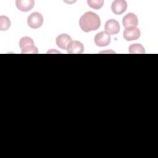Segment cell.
I'll return each mask as SVG.
<instances>
[{
	"instance_id": "6da1fadb",
	"label": "cell",
	"mask_w": 158,
	"mask_h": 158,
	"mask_svg": "<svg viewBox=\"0 0 158 158\" xmlns=\"http://www.w3.org/2000/svg\"><path fill=\"white\" fill-rule=\"evenodd\" d=\"M81 29L85 32L96 30L101 25L99 17L94 12L89 11L85 13L79 20Z\"/></svg>"
},
{
	"instance_id": "7a4b0ae2",
	"label": "cell",
	"mask_w": 158,
	"mask_h": 158,
	"mask_svg": "<svg viewBox=\"0 0 158 158\" xmlns=\"http://www.w3.org/2000/svg\"><path fill=\"white\" fill-rule=\"evenodd\" d=\"M19 46L22 53L37 54L38 52V48L34 45L33 39L28 36H24L20 39Z\"/></svg>"
},
{
	"instance_id": "3957f363",
	"label": "cell",
	"mask_w": 158,
	"mask_h": 158,
	"mask_svg": "<svg viewBox=\"0 0 158 158\" xmlns=\"http://www.w3.org/2000/svg\"><path fill=\"white\" fill-rule=\"evenodd\" d=\"M27 23L28 25L31 28H38L41 27L43 23V17L39 12H33L28 16Z\"/></svg>"
},
{
	"instance_id": "277c9868",
	"label": "cell",
	"mask_w": 158,
	"mask_h": 158,
	"mask_svg": "<svg viewBox=\"0 0 158 158\" xmlns=\"http://www.w3.org/2000/svg\"><path fill=\"white\" fill-rule=\"evenodd\" d=\"M94 43L99 47L106 46L110 43V36L106 31H101L96 35Z\"/></svg>"
},
{
	"instance_id": "5b68a950",
	"label": "cell",
	"mask_w": 158,
	"mask_h": 158,
	"mask_svg": "<svg viewBox=\"0 0 158 158\" xmlns=\"http://www.w3.org/2000/svg\"><path fill=\"white\" fill-rule=\"evenodd\" d=\"M141 35V31L137 27L127 28L123 31V36L127 41H133L138 40Z\"/></svg>"
},
{
	"instance_id": "8992f818",
	"label": "cell",
	"mask_w": 158,
	"mask_h": 158,
	"mask_svg": "<svg viewBox=\"0 0 158 158\" xmlns=\"http://www.w3.org/2000/svg\"><path fill=\"white\" fill-rule=\"evenodd\" d=\"M127 8V3L125 0H115L112 2L111 9L113 13L120 15L125 12Z\"/></svg>"
},
{
	"instance_id": "52a82bcc",
	"label": "cell",
	"mask_w": 158,
	"mask_h": 158,
	"mask_svg": "<svg viewBox=\"0 0 158 158\" xmlns=\"http://www.w3.org/2000/svg\"><path fill=\"white\" fill-rule=\"evenodd\" d=\"M122 24L125 28L136 27L138 24V17L133 13H128L123 17L122 19Z\"/></svg>"
},
{
	"instance_id": "ba28073f",
	"label": "cell",
	"mask_w": 158,
	"mask_h": 158,
	"mask_svg": "<svg viewBox=\"0 0 158 158\" xmlns=\"http://www.w3.org/2000/svg\"><path fill=\"white\" fill-rule=\"evenodd\" d=\"M106 32L109 35H115L120 31V27L119 23L115 19L108 20L104 26Z\"/></svg>"
},
{
	"instance_id": "9c48e42d",
	"label": "cell",
	"mask_w": 158,
	"mask_h": 158,
	"mask_svg": "<svg viewBox=\"0 0 158 158\" xmlns=\"http://www.w3.org/2000/svg\"><path fill=\"white\" fill-rule=\"evenodd\" d=\"M72 41V40L71 37L66 33H62L59 35L56 39V43L57 46L62 49L65 50H67L69 43Z\"/></svg>"
},
{
	"instance_id": "30bf717a",
	"label": "cell",
	"mask_w": 158,
	"mask_h": 158,
	"mask_svg": "<svg viewBox=\"0 0 158 158\" xmlns=\"http://www.w3.org/2000/svg\"><path fill=\"white\" fill-rule=\"evenodd\" d=\"M67 51L70 54H81L84 51L83 44L78 41H72L67 48Z\"/></svg>"
},
{
	"instance_id": "8fae6325",
	"label": "cell",
	"mask_w": 158,
	"mask_h": 158,
	"mask_svg": "<svg viewBox=\"0 0 158 158\" xmlns=\"http://www.w3.org/2000/svg\"><path fill=\"white\" fill-rule=\"evenodd\" d=\"M15 4L18 9L22 12H28L34 6L33 0H16Z\"/></svg>"
},
{
	"instance_id": "7c38bea8",
	"label": "cell",
	"mask_w": 158,
	"mask_h": 158,
	"mask_svg": "<svg viewBox=\"0 0 158 158\" xmlns=\"http://www.w3.org/2000/svg\"><path fill=\"white\" fill-rule=\"evenodd\" d=\"M129 52L132 54H143L145 53L144 47L138 43L132 44L129 47Z\"/></svg>"
},
{
	"instance_id": "4fadbf2b",
	"label": "cell",
	"mask_w": 158,
	"mask_h": 158,
	"mask_svg": "<svg viewBox=\"0 0 158 158\" xmlns=\"http://www.w3.org/2000/svg\"><path fill=\"white\" fill-rule=\"evenodd\" d=\"M10 26V21L7 16L1 15L0 17V30L6 31L9 28Z\"/></svg>"
},
{
	"instance_id": "5bb4252c",
	"label": "cell",
	"mask_w": 158,
	"mask_h": 158,
	"mask_svg": "<svg viewBox=\"0 0 158 158\" xmlns=\"http://www.w3.org/2000/svg\"><path fill=\"white\" fill-rule=\"evenodd\" d=\"M87 3L89 7L93 9H101L103 4L104 1L102 0H88Z\"/></svg>"
}]
</instances>
